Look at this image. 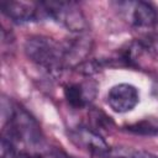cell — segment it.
<instances>
[{"instance_id": "cell-1", "label": "cell", "mask_w": 158, "mask_h": 158, "mask_svg": "<svg viewBox=\"0 0 158 158\" xmlns=\"http://www.w3.org/2000/svg\"><path fill=\"white\" fill-rule=\"evenodd\" d=\"M25 53L35 64L44 68L51 74H59L65 69L62 42L46 36H32L25 42Z\"/></svg>"}, {"instance_id": "cell-2", "label": "cell", "mask_w": 158, "mask_h": 158, "mask_svg": "<svg viewBox=\"0 0 158 158\" xmlns=\"http://www.w3.org/2000/svg\"><path fill=\"white\" fill-rule=\"evenodd\" d=\"M47 19L57 21L72 32L83 33L88 28L86 19L79 6L70 1H42Z\"/></svg>"}, {"instance_id": "cell-3", "label": "cell", "mask_w": 158, "mask_h": 158, "mask_svg": "<svg viewBox=\"0 0 158 158\" xmlns=\"http://www.w3.org/2000/svg\"><path fill=\"white\" fill-rule=\"evenodd\" d=\"M125 19L137 28H153L158 25V7L147 1L118 2Z\"/></svg>"}, {"instance_id": "cell-4", "label": "cell", "mask_w": 158, "mask_h": 158, "mask_svg": "<svg viewBox=\"0 0 158 158\" xmlns=\"http://www.w3.org/2000/svg\"><path fill=\"white\" fill-rule=\"evenodd\" d=\"M1 11L11 21L16 23H26L47 19L42 1H1Z\"/></svg>"}, {"instance_id": "cell-5", "label": "cell", "mask_w": 158, "mask_h": 158, "mask_svg": "<svg viewBox=\"0 0 158 158\" xmlns=\"http://www.w3.org/2000/svg\"><path fill=\"white\" fill-rule=\"evenodd\" d=\"M138 102V89L128 83L116 84L107 93V104L117 114H125L133 110Z\"/></svg>"}, {"instance_id": "cell-6", "label": "cell", "mask_w": 158, "mask_h": 158, "mask_svg": "<svg viewBox=\"0 0 158 158\" xmlns=\"http://www.w3.org/2000/svg\"><path fill=\"white\" fill-rule=\"evenodd\" d=\"M70 138L75 144H78L79 147L84 148L85 151L96 157L106 158L111 149L106 141L96 131L85 126H79L72 130Z\"/></svg>"}, {"instance_id": "cell-7", "label": "cell", "mask_w": 158, "mask_h": 158, "mask_svg": "<svg viewBox=\"0 0 158 158\" xmlns=\"http://www.w3.org/2000/svg\"><path fill=\"white\" fill-rule=\"evenodd\" d=\"M65 68H78L80 64L88 60L91 52L93 41L84 35H78L73 38H68L62 42Z\"/></svg>"}, {"instance_id": "cell-8", "label": "cell", "mask_w": 158, "mask_h": 158, "mask_svg": "<svg viewBox=\"0 0 158 158\" xmlns=\"http://www.w3.org/2000/svg\"><path fill=\"white\" fill-rule=\"evenodd\" d=\"M96 95V85L94 83H74L64 86V98L74 109L88 106Z\"/></svg>"}, {"instance_id": "cell-9", "label": "cell", "mask_w": 158, "mask_h": 158, "mask_svg": "<svg viewBox=\"0 0 158 158\" xmlns=\"http://www.w3.org/2000/svg\"><path fill=\"white\" fill-rule=\"evenodd\" d=\"M126 131L138 136H158V117H146L126 126Z\"/></svg>"}, {"instance_id": "cell-10", "label": "cell", "mask_w": 158, "mask_h": 158, "mask_svg": "<svg viewBox=\"0 0 158 158\" xmlns=\"http://www.w3.org/2000/svg\"><path fill=\"white\" fill-rule=\"evenodd\" d=\"M106 158H158V157L141 149L117 147V148H111Z\"/></svg>"}, {"instance_id": "cell-11", "label": "cell", "mask_w": 158, "mask_h": 158, "mask_svg": "<svg viewBox=\"0 0 158 158\" xmlns=\"http://www.w3.org/2000/svg\"><path fill=\"white\" fill-rule=\"evenodd\" d=\"M41 158H70L68 157L65 153L63 152H58V151H54V152H51L48 154H46L44 157H41Z\"/></svg>"}, {"instance_id": "cell-12", "label": "cell", "mask_w": 158, "mask_h": 158, "mask_svg": "<svg viewBox=\"0 0 158 158\" xmlns=\"http://www.w3.org/2000/svg\"><path fill=\"white\" fill-rule=\"evenodd\" d=\"M14 158H41V157H37V156H33V154H28V153H17Z\"/></svg>"}]
</instances>
